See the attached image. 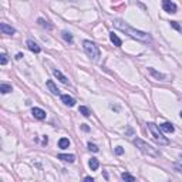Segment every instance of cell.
I'll use <instances>...</instances> for the list:
<instances>
[{
    "label": "cell",
    "instance_id": "13",
    "mask_svg": "<svg viewBox=\"0 0 182 182\" xmlns=\"http://www.w3.org/2000/svg\"><path fill=\"white\" fill-rule=\"evenodd\" d=\"M58 159H61V161H64V162H74L76 161V157H74V155H67V154H60L58 155Z\"/></svg>",
    "mask_w": 182,
    "mask_h": 182
},
{
    "label": "cell",
    "instance_id": "23",
    "mask_svg": "<svg viewBox=\"0 0 182 182\" xmlns=\"http://www.w3.org/2000/svg\"><path fill=\"white\" fill-rule=\"evenodd\" d=\"M0 63H2V66H4V64L7 63V56L6 54H2V56H0Z\"/></svg>",
    "mask_w": 182,
    "mask_h": 182
},
{
    "label": "cell",
    "instance_id": "17",
    "mask_svg": "<svg viewBox=\"0 0 182 182\" xmlns=\"http://www.w3.org/2000/svg\"><path fill=\"white\" fill-rule=\"evenodd\" d=\"M150 73L152 74L155 78H158V80H159V78H161V80H165V76H164V74H161V73H158V71H155L154 68H150Z\"/></svg>",
    "mask_w": 182,
    "mask_h": 182
},
{
    "label": "cell",
    "instance_id": "6",
    "mask_svg": "<svg viewBox=\"0 0 182 182\" xmlns=\"http://www.w3.org/2000/svg\"><path fill=\"white\" fill-rule=\"evenodd\" d=\"M0 30H2V33H3V34H7V36H11V34H14V33H16V30H14L11 26L6 24V23H2V24H0Z\"/></svg>",
    "mask_w": 182,
    "mask_h": 182
},
{
    "label": "cell",
    "instance_id": "29",
    "mask_svg": "<svg viewBox=\"0 0 182 182\" xmlns=\"http://www.w3.org/2000/svg\"><path fill=\"white\" fill-rule=\"evenodd\" d=\"M85 181H91V182H93V181H94V179L91 178V176H85Z\"/></svg>",
    "mask_w": 182,
    "mask_h": 182
},
{
    "label": "cell",
    "instance_id": "26",
    "mask_svg": "<svg viewBox=\"0 0 182 182\" xmlns=\"http://www.w3.org/2000/svg\"><path fill=\"white\" fill-rule=\"evenodd\" d=\"M171 26H172L174 28H176V30H181V26H179L176 21H171Z\"/></svg>",
    "mask_w": 182,
    "mask_h": 182
},
{
    "label": "cell",
    "instance_id": "28",
    "mask_svg": "<svg viewBox=\"0 0 182 182\" xmlns=\"http://www.w3.org/2000/svg\"><path fill=\"white\" fill-rule=\"evenodd\" d=\"M21 57H23V54H21V53H19L17 56H16V58H17V60H20V58H21Z\"/></svg>",
    "mask_w": 182,
    "mask_h": 182
},
{
    "label": "cell",
    "instance_id": "18",
    "mask_svg": "<svg viewBox=\"0 0 182 182\" xmlns=\"http://www.w3.org/2000/svg\"><path fill=\"white\" fill-rule=\"evenodd\" d=\"M11 90H13V88H11V85H9V84H2V85H0V91H2L3 94H7V93H10Z\"/></svg>",
    "mask_w": 182,
    "mask_h": 182
},
{
    "label": "cell",
    "instance_id": "2",
    "mask_svg": "<svg viewBox=\"0 0 182 182\" xmlns=\"http://www.w3.org/2000/svg\"><path fill=\"white\" fill-rule=\"evenodd\" d=\"M134 144L136 145V148H140L141 152L150 155V157H152V158H158L159 155H161V152H158L155 148H152L151 145H148L147 142H144V141L140 140V138H135V140H134Z\"/></svg>",
    "mask_w": 182,
    "mask_h": 182
},
{
    "label": "cell",
    "instance_id": "16",
    "mask_svg": "<svg viewBox=\"0 0 182 182\" xmlns=\"http://www.w3.org/2000/svg\"><path fill=\"white\" fill-rule=\"evenodd\" d=\"M68 145H70V140H68V138H61V140L58 141V147L61 148V150L68 148Z\"/></svg>",
    "mask_w": 182,
    "mask_h": 182
},
{
    "label": "cell",
    "instance_id": "20",
    "mask_svg": "<svg viewBox=\"0 0 182 182\" xmlns=\"http://www.w3.org/2000/svg\"><path fill=\"white\" fill-rule=\"evenodd\" d=\"M78 111H80L84 117H90V110H88L87 107H84V105H81L80 108H78Z\"/></svg>",
    "mask_w": 182,
    "mask_h": 182
},
{
    "label": "cell",
    "instance_id": "21",
    "mask_svg": "<svg viewBox=\"0 0 182 182\" xmlns=\"http://www.w3.org/2000/svg\"><path fill=\"white\" fill-rule=\"evenodd\" d=\"M63 39L66 40V41L71 43V41H73V36H71L68 32H63Z\"/></svg>",
    "mask_w": 182,
    "mask_h": 182
},
{
    "label": "cell",
    "instance_id": "8",
    "mask_svg": "<svg viewBox=\"0 0 182 182\" xmlns=\"http://www.w3.org/2000/svg\"><path fill=\"white\" fill-rule=\"evenodd\" d=\"M61 101H63L66 105H68V107H73V105L76 104V100H74L71 95H68V94H63V95H61Z\"/></svg>",
    "mask_w": 182,
    "mask_h": 182
},
{
    "label": "cell",
    "instance_id": "25",
    "mask_svg": "<svg viewBox=\"0 0 182 182\" xmlns=\"http://www.w3.org/2000/svg\"><path fill=\"white\" fill-rule=\"evenodd\" d=\"M115 154H117V155H121V154H124V150H123V147H117V148H115Z\"/></svg>",
    "mask_w": 182,
    "mask_h": 182
},
{
    "label": "cell",
    "instance_id": "5",
    "mask_svg": "<svg viewBox=\"0 0 182 182\" xmlns=\"http://www.w3.org/2000/svg\"><path fill=\"white\" fill-rule=\"evenodd\" d=\"M162 7L167 13H176V4L171 0H162Z\"/></svg>",
    "mask_w": 182,
    "mask_h": 182
},
{
    "label": "cell",
    "instance_id": "1",
    "mask_svg": "<svg viewBox=\"0 0 182 182\" xmlns=\"http://www.w3.org/2000/svg\"><path fill=\"white\" fill-rule=\"evenodd\" d=\"M114 26H115L118 30L124 32L125 34H128L130 37H132V39H135V40H140V41H142V43L151 41L150 34H147V33H144V32H140V30H135V28H132L130 24H127V23H124V21H121V20H114Z\"/></svg>",
    "mask_w": 182,
    "mask_h": 182
},
{
    "label": "cell",
    "instance_id": "22",
    "mask_svg": "<svg viewBox=\"0 0 182 182\" xmlns=\"http://www.w3.org/2000/svg\"><path fill=\"white\" fill-rule=\"evenodd\" d=\"M88 150L93 151V152H98V147L95 144H91V142H88Z\"/></svg>",
    "mask_w": 182,
    "mask_h": 182
},
{
    "label": "cell",
    "instance_id": "12",
    "mask_svg": "<svg viewBox=\"0 0 182 182\" xmlns=\"http://www.w3.org/2000/svg\"><path fill=\"white\" fill-rule=\"evenodd\" d=\"M46 85H47V88H49V90L51 91L53 94H56V95H58V94H60V90L56 87V84H54V83H53L51 80L47 81V83H46Z\"/></svg>",
    "mask_w": 182,
    "mask_h": 182
},
{
    "label": "cell",
    "instance_id": "4",
    "mask_svg": "<svg viewBox=\"0 0 182 182\" xmlns=\"http://www.w3.org/2000/svg\"><path fill=\"white\" fill-rule=\"evenodd\" d=\"M83 46H84V51L87 53L88 57H91L93 60H98V58H100L101 53H100V49H98V46L95 44V43L90 41V40H85V41L83 43Z\"/></svg>",
    "mask_w": 182,
    "mask_h": 182
},
{
    "label": "cell",
    "instance_id": "19",
    "mask_svg": "<svg viewBox=\"0 0 182 182\" xmlns=\"http://www.w3.org/2000/svg\"><path fill=\"white\" fill-rule=\"evenodd\" d=\"M121 178H123L124 181H128V182H134V181H135V178H134L132 175H130L128 172H124L123 175H121Z\"/></svg>",
    "mask_w": 182,
    "mask_h": 182
},
{
    "label": "cell",
    "instance_id": "7",
    "mask_svg": "<svg viewBox=\"0 0 182 182\" xmlns=\"http://www.w3.org/2000/svg\"><path fill=\"white\" fill-rule=\"evenodd\" d=\"M32 114L34 115V118H37V119H44L46 118V111L41 108H37V107H34V108L32 110Z\"/></svg>",
    "mask_w": 182,
    "mask_h": 182
},
{
    "label": "cell",
    "instance_id": "27",
    "mask_svg": "<svg viewBox=\"0 0 182 182\" xmlns=\"http://www.w3.org/2000/svg\"><path fill=\"white\" fill-rule=\"evenodd\" d=\"M81 128H83V131H90V128H88L85 124H83V125H81Z\"/></svg>",
    "mask_w": 182,
    "mask_h": 182
},
{
    "label": "cell",
    "instance_id": "15",
    "mask_svg": "<svg viewBox=\"0 0 182 182\" xmlns=\"http://www.w3.org/2000/svg\"><path fill=\"white\" fill-rule=\"evenodd\" d=\"M110 39H111V41L114 43V46H117V47H119V46L123 44V41L119 40V37L117 34H114V33H111V34H110Z\"/></svg>",
    "mask_w": 182,
    "mask_h": 182
},
{
    "label": "cell",
    "instance_id": "10",
    "mask_svg": "<svg viewBox=\"0 0 182 182\" xmlns=\"http://www.w3.org/2000/svg\"><path fill=\"white\" fill-rule=\"evenodd\" d=\"M53 74H54V77H56L57 80H60V81H61L63 84H67V83H68L67 77H66V76H64V74L61 73L60 70H54V71H53Z\"/></svg>",
    "mask_w": 182,
    "mask_h": 182
},
{
    "label": "cell",
    "instance_id": "24",
    "mask_svg": "<svg viewBox=\"0 0 182 182\" xmlns=\"http://www.w3.org/2000/svg\"><path fill=\"white\" fill-rule=\"evenodd\" d=\"M39 23H40V24H41V26H43V27L51 28V26H50V24H47V21H44V20H43V19H39Z\"/></svg>",
    "mask_w": 182,
    "mask_h": 182
},
{
    "label": "cell",
    "instance_id": "3",
    "mask_svg": "<svg viewBox=\"0 0 182 182\" xmlns=\"http://www.w3.org/2000/svg\"><path fill=\"white\" fill-rule=\"evenodd\" d=\"M147 125H148V130H150L152 138H154V140L157 141L158 144H159V145H168L169 141L167 140V138L164 136V134L159 131V127H157L154 123H148Z\"/></svg>",
    "mask_w": 182,
    "mask_h": 182
},
{
    "label": "cell",
    "instance_id": "30",
    "mask_svg": "<svg viewBox=\"0 0 182 182\" xmlns=\"http://www.w3.org/2000/svg\"><path fill=\"white\" fill-rule=\"evenodd\" d=\"M179 115H181V118H182V111H181V112H179Z\"/></svg>",
    "mask_w": 182,
    "mask_h": 182
},
{
    "label": "cell",
    "instance_id": "14",
    "mask_svg": "<svg viewBox=\"0 0 182 182\" xmlns=\"http://www.w3.org/2000/svg\"><path fill=\"white\" fill-rule=\"evenodd\" d=\"M88 165H90L91 171H97L98 167H100V162H98L97 158H91L90 161H88Z\"/></svg>",
    "mask_w": 182,
    "mask_h": 182
},
{
    "label": "cell",
    "instance_id": "9",
    "mask_svg": "<svg viewBox=\"0 0 182 182\" xmlns=\"http://www.w3.org/2000/svg\"><path fill=\"white\" fill-rule=\"evenodd\" d=\"M26 44H27L28 50H32V51H33V53H36V54L41 51V49L39 47V44H37V43H34L33 40H27V43H26Z\"/></svg>",
    "mask_w": 182,
    "mask_h": 182
},
{
    "label": "cell",
    "instance_id": "11",
    "mask_svg": "<svg viewBox=\"0 0 182 182\" xmlns=\"http://www.w3.org/2000/svg\"><path fill=\"white\" fill-rule=\"evenodd\" d=\"M159 128H161L162 131H165V132H174V131H175V128H174V125H172L171 123H162L161 125H159Z\"/></svg>",
    "mask_w": 182,
    "mask_h": 182
}]
</instances>
